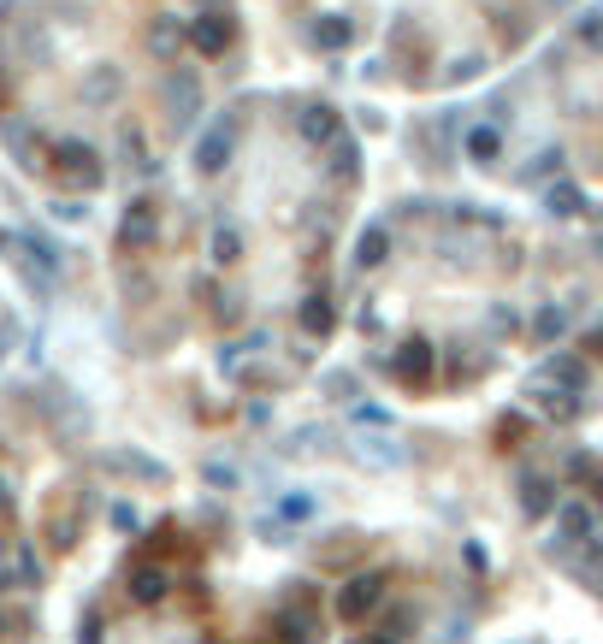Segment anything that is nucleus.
I'll return each instance as SVG.
<instances>
[{"instance_id":"f257e3e1","label":"nucleus","mask_w":603,"mask_h":644,"mask_svg":"<svg viewBox=\"0 0 603 644\" xmlns=\"http://www.w3.org/2000/svg\"><path fill=\"white\" fill-rule=\"evenodd\" d=\"M54 166H60V178L83 184V190H95V184H101V160H95V148H89V142H54Z\"/></svg>"},{"instance_id":"f03ea898","label":"nucleus","mask_w":603,"mask_h":644,"mask_svg":"<svg viewBox=\"0 0 603 644\" xmlns=\"http://www.w3.org/2000/svg\"><path fill=\"white\" fill-rule=\"evenodd\" d=\"M154 201H131V213H125V225H119V243L125 249H148L154 243Z\"/></svg>"},{"instance_id":"7ed1b4c3","label":"nucleus","mask_w":603,"mask_h":644,"mask_svg":"<svg viewBox=\"0 0 603 644\" xmlns=\"http://www.w3.org/2000/svg\"><path fill=\"white\" fill-rule=\"evenodd\" d=\"M190 36H196V48H201V54H219V48L231 42V18L207 12V18H196V30H190Z\"/></svg>"},{"instance_id":"20e7f679","label":"nucleus","mask_w":603,"mask_h":644,"mask_svg":"<svg viewBox=\"0 0 603 644\" xmlns=\"http://www.w3.org/2000/svg\"><path fill=\"white\" fill-rule=\"evenodd\" d=\"M160 591H166V574H160V568H136V574H131V597H136V603H154Z\"/></svg>"},{"instance_id":"39448f33","label":"nucleus","mask_w":603,"mask_h":644,"mask_svg":"<svg viewBox=\"0 0 603 644\" xmlns=\"http://www.w3.org/2000/svg\"><path fill=\"white\" fill-rule=\"evenodd\" d=\"M113 89H119V71H107V65H101V71L83 83V101H113Z\"/></svg>"},{"instance_id":"423d86ee","label":"nucleus","mask_w":603,"mask_h":644,"mask_svg":"<svg viewBox=\"0 0 603 644\" xmlns=\"http://www.w3.org/2000/svg\"><path fill=\"white\" fill-rule=\"evenodd\" d=\"M225 154H231V136H225V130H213V136L201 142V172H219V160H225Z\"/></svg>"},{"instance_id":"0eeeda50","label":"nucleus","mask_w":603,"mask_h":644,"mask_svg":"<svg viewBox=\"0 0 603 644\" xmlns=\"http://www.w3.org/2000/svg\"><path fill=\"white\" fill-rule=\"evenodd\" d=\"M379 597V580H355V591L343 597V615H361V603H373Z\"/></svg>"},{"instance_id":"6e6552de","label":"nucleus","mask_w":603,"mask_h":644,"mask_svg":"<svg viewBox=\"0 0 603 644\" xmlns=\"http://www.w3.org/2000/svg\"><path fill=\"white\" fill-rule=\"evenodd\" d=\"M468 154L473 160H491V154H497V130H485V125L468 130Z\"/></svg>"},{"instance_id":"1a4fd4ad","label":"nucleus","mask_w":603,"mask_h":644,"mask_svg":"<svg viewBox=\"0 0 603 644\" xmlns=\"http://www.w3.org/2000/svg\"><path fill=\"white\" fill-rule=\"evenodd\" d=\"M361 260H367V266H379V260H385V231H373V237H361Z\"/></svg>"},{"instance_id":"9d476101","label":"nucleus","mask_w":603,"mask_h":644,"mask_svg":"<svg viewBox=\"0 0 603 644\" xmlns=\"http://www.w3.org/2000/svg\"><path fill=\"white\" fill-rule=\"evenodd\" d=\"M148 42H154V54H172V48H178V30H172V24H154Z\"/></svg>"},{"instance_id":"9b49d317","label":"nucleus","mask_w":603,"mask_h":644,"mask_svg":"<svg viewBox=\"0 0 603 644\" xmlns=\"http://www.w3.org/2000/svg\"><path fill=\"white\" fill-rule=\"evenodd\" d=\"M402 379H426V343H414V355L402 361Z\"/></svg>"},{"instance_id":"f8f14e48","label":"nucleus","mask_w":603,"mask_h":644,"mask_svg":"<svg viewBox=\"0 0 603 644\" xmlns=\"http://www.w3.org/2000/svg\"><path fill=\"white\" fill-rule=\"evenodd\" d=\"M314 36H320V42H326V48H343V42H349V24H320V30H314Z\"/></svg>"},{"instance_id":"ddd939ff","label":"nucleus","mask_w":603,"mask_h":644,"mask_svg":"<svg viewBox=\"0 0 603 644\" xmlns=\"http://www.w3.org/2000/svg\"><path fill=\"white\" fill-rule=\"evenodd\" d=\"M550 207H556V213H580V195L574 190H550Z\"/></svg>"},{"instance_id":"4468645a","label":"nucleus","mask_w":603,"mask_h":644,"mask_svg":"<svg viewBox=\"0 0 603 644\" xmlns=\"http://www.w3.org/2000/svg\"><path fill=\"white\" fill-rule=\"evenodd\" d=\"M0 515H12V491H6V479H0Z\"/></svg>"}]
</instances>
